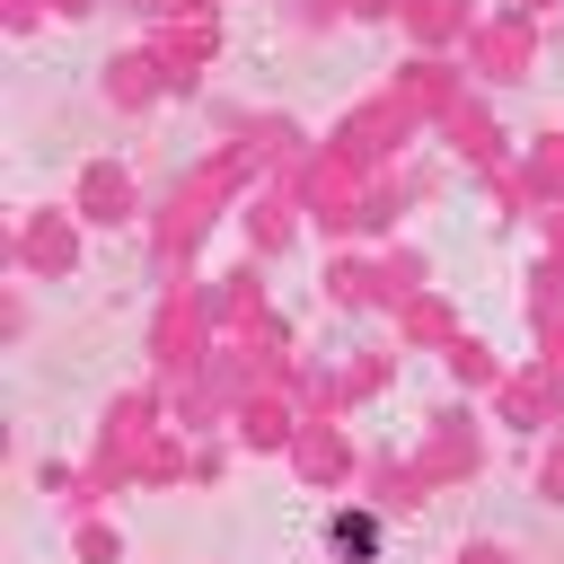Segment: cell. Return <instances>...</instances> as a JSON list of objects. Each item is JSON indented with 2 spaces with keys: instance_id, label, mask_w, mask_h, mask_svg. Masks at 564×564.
Wrapping results in <instances>:
<instances>
[{
  "instance_id": "obj_1",
  "label": "cell",
  "mask_w": 564,
  "mask_h": 564,
  "mask_svg": "<svg viewBox=\"0 0 564 564\" xmlns=\"http://www.w3.org/2000/svg\"><path fill=\"white\" fill-rule=\"evenodd\" d=\"M326 538H335V555H344V564H370V555H379V520H370V511H335V520H326Z\"/></svg>"
}]
</instances>
